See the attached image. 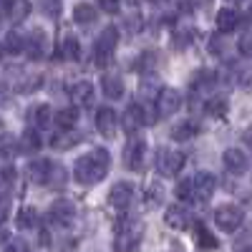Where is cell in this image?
<instances>
[{"label":"cell","instance_id":"1","mask_svg":"<svg viewBox=\"0 0 252 252\" xmlns=\"http://www.w3.org/2000/svg\"><path fill=\"white\" fill-rule=\"evenodd\" d=\"M109 172V152L106 149H94L89 154H83L73 164V177L81 184H96L106 177Z\"/></svg>","mask_w":252,"mask_h":252},{"label":"cell","instance_id":"2","mask_svg":"<svg viewBox=\"0 0 252 252\" xmlns=\"http://www.w3.org/2000/svg\"><path fill=\"white\" fill-rule=\"evenodd\" d=\"M144 227L136 217H119L116 222V237H114V252H134L139 247Z\"/></svg>","mask_w":252,"mask_h":252},{"label":"cell","instance_id":"3","mask_svg":"<svg viewBox=\"0 0 252 252\" xmlns=\"http://www.w3.org/2000/svg\"><path fill=\"white\" fill-rule=\"evenodd\" d=\"M154 166L157 172L164 174V177H174L179 174V169L184 166V154L177 152V149H169V146H161L154 157Z\"/></svg>","mask_w":252,"mask_h":252},{"label":"cell","instance_id":"4","mask_svg":"<svg viewBox=\"0 0 252 252\" xmlns=\"http://www.w3.org/2000/svg\"><path fill=\"white\" fill-rule=\"evenodd\" d=\"M116 40H119L116 26H106V28L101 31V35H98V40H96V46H94V58H96L98 66L109 63V58H111V53H114V48H116Z\"/></svg>","mask_w":252,"mask_h":252},{"label":"cell","instance_id":"5","mask_svg":"<svg viewBox=\"0 0 252 252\" xmlns=\"http://www.w3.org/2000/svg\"><path fill=\"white\" fill-rule=\"evenodd\" d=\"M242 222H245V212L237 204H224L215 212V224L222 232H235V229H240Z\"/></svg>","mask_w":252,"mask_h":252},{"label":"cell","instance_id":"6","mask_svg":"<svg viewBox=\"0 0 252 252\" xmlns=\"http://www.w3.org/2000/svg\"><path fill=\"white\" fill-rule=\"evenodd\" d=\"M154 106H157V116L159 119H169L172 114L179 111L182 106V96L177 89H159L157 98H154Z\"/></svg>","mask_w":252,"mask_h":252},{"label":"cell","instance_id":"7","mask_svg":"<svg viewBox=\"0 0 252 252\" xmlns=\"http://www.w3.org/2000/svg\"><path fill=\"white\" fill-rule=\"evenodd\" d=\"M48 220L56 224V227H68L73 220H76V207L71 199H58L51 204L48 209Z\"/></svg>","mask_w":252,"mask_h":252},{"label":"cell","instance_id":"8","mask_svg":"<svg viewBox=\"0 0 252 252\" xmlns=\"http://www.w3.org/2000/svg\"><path fill=\"white\" fill-rule=\"evenodd\" d=\"M146 161V144L141 139H131L129 144L124 146V166L126 169L139 172Z\"/></svg>","mask_w":252,"mask_h":252},{"label":"cell","instance_id":"9","mask_svg":"<svg viewBox=\"0 0 252 252\" xmlns=\"http://www.w3.org/2000/svg\"><path fill=\"white\" fill-rule=\"evenodd\" d=\"M222 161L227 166V172L235 174V177H242L250 169V157L240 149V146H229V149L224 152V157H222Z\"/></svg>","mask_w":252,"mask_h":252},{"label":"cell","instance_id":"10","mask_svg":"<svg viewBox=\"0 0 252 252\" xmlns=\"http://www.w3.org/2000/svg\"><path fill=\"white\" fill-rule=\"evenodd\" d=\"M146 124H149V114H146L144 103H131V106L124 111V129L129 134L139 131L141 126H146Z\"/></svg>","mask_w":252,"mask_h":252},{"label":"cell","instance_id":"11","mask_svg":"<svg viewBox=\"0 0 252 252\" xmlns=\"http://www.w3.org/2000/svg\"><path fill=\"white\" fill-rule=\"evenodd\" d=\"M192 189H194V199H197V202H207L209 197L215 194V189H217V179H215V174L199 172V174L192 179Z\"/></svg>","mask_w":252,"mask_h":252},{"label":"cell","instance_id":"12","mask_svg":"<svg viewBox=\"0 0 252 252\" xmlns=\"http://www.w3.org/2000/svg\"><path fill=\"white\" fill-rule=\"evenodd\" d=\"M46 48H48V40H46V31H40V28H35V31H31V35L23 40V51L33 58V61H38V58H43V53H46Z\"/></svg>","mask_w":252,"mask_h":252},{"label":"cell","instance_id":"13","mask_svg":"<svg viewBox=\"0 0 252 252\" xmlns=\"http://www.w3.org/2000/svg\"><path fill=\"white\" fill-rule=\"evenodd\" d=\"M131 197H134V184L131 182H116L109 192V202L116 207V209H124L131 204Z\"/></svg>","mask_w":252,"mask_h":252},{"label":"cell","instance_id":"14","mask_svg":"<svg viewBox=\"0 0 252 252\" xmlns=\"http://www.w3.org/2000/svg\"><path fill=\"white\" fill-rule=\"evenodd\" d=\"M116 121H119V116H116V111H114L111 106H101V109L96 111V129H98L103 136H114Z\"/></svg>","mask_w":252,"mask_h":252},{"label":"cell","instance_id":"15","mask_svg":"<svg viewBox=\"0 0 252 252\" xmlns=\"http://www.w3.org/2000/svg\"><path fill=\"white\" fill-rule=\"evenodd\" d=\"M68 94L76 106H91V101H94V86L89 81H76Z\"/></svg>","mask_w":252,"mask_h":252},{"label":"cell","instance_id":"16","mask_svg":"<svg viewBox=\"0 0 252 252\" xmlns=\"http://www.w3.org/2000/svg\"><path fill=\"white\" fill-rule=\"evenodd\" d=\"M53 169V164L48 159H35V161H28V179L35 182V184H46L48 182V174Z\"/></svg>","mask_w":252,"mask_h":252},{"label":"cell","instance_id":"17","mask_svg":"<svg viewBox=\"0 0 252 252\" xmlns=\"http://www.w3.org/2000/svg\"><path fill=\"white\" fill-rule=\"evenodd\" d=\"M197 134H199V121H194V119H184L172 129L174 141H192Z\"/></svg>","mask_w":252,"mask_h":252},{"label":"cell","instance_id":"18","mask_svg":"<svg viewBox=\"0 0 252 252\" xmlns=\"http://www.w3.org/2000/svg\"><path fill=\"white\" fill-rule=\"evenodd\" d=\"M240 23V13L235 8H220L217 10V31L220 33H232Z\"/></svg>","mask_w":252,"mask_h":252},{"label":"cell","instance_id":"19","mask_svg":"<svg viewBox=\"0 0 252 252\" xmlns=\"http://www.w3.org/2000/svg\"><path fill=\"white\" fill-rule=\"evenodd\" d=\"M164 220H166V224H169L172 229H187L189 227V215H187V209L179 207V204H172L169 209H166Z\"/></svg>","mask_w":252,"mask_h":252},{"label":"cell","instance_id":"20","mask_svg":"<svg viewBox=\"0 0 252 252\" xmlns=\"http://www.w3.org/2000/svg\"><path fill=\"white\" fill-rule=\"evenodd\" d=\"M53 121L61 126V129L71 131L73 126H76V121H78V109H76V106H66V109H61V111H56V114H53Z\"/></svg>","mask_w":252,"mask_h":252},{"label":"cell","instance_id":"21","mask_svg":"<svg viewBox=\"0 0 252 252\" xmlns=\"http://www.w3.org/2000/svg\"><path fill=\"white\" fill-rule=\"evenodd\" d=\"M73 18H76V23H81V26H89V23H96L98 10H96L91 3H78V5L73 8Z\"/></svg>","mask_w":252,"mask_h":252},{"label":"cell","instance_id":"22","mask_svg":"<svg viewBox=\"0 0 252 252\" xmlns=\"http://www.w3.org/2000/svg\"><path fill=\"white\" fill-rule=\"evenodd\" d=\"M101 89H103V94H106V98H111V101L124 96V83H121L119 76H103Z\"/></svg>","mask_w":252,"mask_h":252},{"label":"cell","instance_id":"23","mask_svg":"<svg viewBox=\"0 0 252 252\" xmlns=\"http://www.w3.org/2000/svg\"><path fill=\"white\" fill-rule=\"evenodd\" d=\"M58 53H61L63 61H78V58H81V43H78V38H73V35L63 38Z\"/></svg>","mask_w":252,"mask_h":252},{"label":"cell","instance_id":"24","mask_svg":"<svg viewBox=\"0 0 252 252\" xmlns=\"http://www.w3.org/2000/svg\"><path fill=\"white\" fill-rule=\"evenodd\" d=\"M20 152V141L13 134H3L0 136V157L3 159H13Z\"/></svg>","mask_w":252,"mask_h":252},{"label":"cell","instance_id":"25","mask_svg":"<svg viewBox=\"0 0 252 252\" xmlns=\"http://www.w3.org/2000/svg\"><path fill=\"white\" fill-rule=\"evenodd\" d=\"M0 48H3V53L5 51L8 53H20V51H23V35H20L18 31H8L5 33V43Z\"/></svg>","mask_w":252,"mask_h":252},{"label":"cell","instance_id":"26","mask_svg":"<svg viewBox=\"0 0 252 252\" xmlns=\"http://www.w3.org/2000/svg\"><path fill=\"white\" fill-rule=\"evenodd\" d=\"M164 187H161V182H152L149 187H146V204L149 207H159L161 202H164Z\"/></svg>","mask_w":252,"mask_h":252},{"label":"cell","instance_id":"27","mask_svg":"<svg viewBox=\"0 0 252 252\" xmlns=\"http://www.w3.org/2000/svg\"><path fill=\"white\" fill-rule=\"evenodd\" d=\"M15 222H18L20 229H31V227H35V222H38V212H35L33 207H23V209L18 212Z\"/></svg>","mask_w":252,"mask_h":252},{"label":"cell","instance_id":"28","mask_svg":"<svg viewBox=\"0 0 252 252\" xmlns=\"http://www.w3.org/2000/svg\"><path fill=\"white\" fill-rule=\"evenodd\" d=\"M31 119L35 121L38 129H48V126H51V119H53L51 106H38V109H33V116H31Z\"/></svg>","mask_w":252,"mask_h":252},{"label":"cell","instance_id":"29","mask_svg":"<svg viewBox=\"0 0 252 252\" xmlns=\"http://www.w3.org/2000/svg\"><path fill=\"white\" fill-rule=\"evenodd\" d=\"M197 240H199V242H197L199 250H217V247H220V242L215 240V235H212V232H207L202 224L197 227Z\"/></svg>","mask_w":252,"mask_h":252},{"label":"cell","instance_id":"30","mask_svg":"<svg viewBox=\"0 0 252 252\" xmlns=\"http://www.w3.org/2000/svg\"><path fill=\"white\" fill-rule=\"evenodd\" d=\"M207 114H212V116L222 119V116L227 114V98H224V96H215V98H209V103H207Z\"/></svg>","mask_w":252,"mask_h":252},{"label":"cell","instance_id":"31","mask_svg":"<svg viewBox=\"0 0 252 252\" xmlns=\"http://www.w3.org/2000/svg\"><path fill=\"white\" fill-rule=\"evenodd\" d=\"M174 194H177V199H182V202H192V199H194L192 179H182V182L177 184V189H174Z\"/></svg>","mask_w":252,"mask_h":252},{"label":"cell","instance_id":"32","mask_svg":"<svg viewBox=\"0 0 252 252\" xmlns=\"http://www.w3.org/2000/svg\"><path fill=\"white\" fill-rule=\"evenodd\" d=\"M73 144H78V134H71V131H66V134H61V136L53 139L56 149H68V146H73Z\"/></svg>","mask_w":252,"mask_h":252},{"label":"cell","instance_id":"33","mask_svg":"<svg viewBox=\"0 0 252 252\" xmlns=\"http://www.w3.org/2000/svg\"><path fill=\"white\" fill-rule=\"evenodd\" d=\"M5 252H31V247H28V242H26V240L13 237V240H8V245H5Z\"/></svg>","mask_w":252,"mask_h":252},{"label":"cell","instance_id":"34","mask_svg":"<svg viewBox=\"0 0 252 252\" xmlns=\"http://www.w3.org/2000/svg\"><path fill=\"white\" fill-rule=\"evenodd\" d=\"M240 53L242 56H250L252 53V31L247 28L245 33H242V38H240Z\"/></svg>","mask_w":252,"mask_h":252},{"label":"cell","instance_id":"35","mask_svg":"<svg viewBox=\"0 0 252 252\" xmlns=\"http://www.w3.org/2000/svg\"><path fill=\"white\" fill-rule=\"evenodd\" d=\"M23 139H26V146L28 149H40V139H38V134H35V129H28L26 134H23Z\"/></svg>","mask_w":252,"mask_h":252},{"label":"cell","instance_id":"36","mask_svg":"<svg viewBox=\"0 0 252 252\" xmlns=\"http://www.w3.org/2000/svg\"><path fill=\"white\" fill-rule=\"evenodd\" d=\"M192 35H194L192 31H184V33H179V35H177V46H179V48L189 46V38H192Z\"/></svg>","mask_w":252,"mask_h":252},{"label":"cell","instance_id":"37","mask_svg":"<svg viewBox=\"0 0 252 252\" xmlns=\"http://www.w3.org/2000/svg\"><path fill=\"white\" fill-rule=\"evenodd\" d=\"M199 78H215V73L202 71V73H199ZM207 83H215V81H194V89H202V86H207Z\"/></svg>","mask_w":252,"mask_h":252},{"label":"cell","instance_id":"38","mask_svg":"<svg viewBox=\"0 0 252 252\" xmlns=\"http://www.w3.org/2000/svg\"><path fill=\"white\" fill-rule=\"evenodd\" d=\"M101 8L106 10V13H119V5L116 3H101Z\"/></svg>","mask_w":252,"mask_h":252},{"label":"cell","instance_id":"39","mask_svg":"<svg viewBox=\"0 0 252 252\" xmlns=\"http://www.w3.org/2000/svg\"><path fill=\"white\" fill-rule=\"evenodd\" d=\"M3 177H5V179H13V177H15V169H13V166H5V169H3Z\"/></svg>","mask_w":252,"mask_h":252},{"label":"cell","instance_id":"40","mask_svg":"<svg viewBox=\"0 0 252 252\" xmlns=\"http://www.w3.org/2000/svg\"><path fill=\"white\" fill-rule=\"evenodd\" d=\"M5 204H8V202H5V197H0V217L5 215Z\"/></svg>","mask_w":252,"mask_h":252},{"label":"cell","instance_id":"41","mask_svg":"<svg viewBox=\"0 0 252 252\" xmlns=\"http://www.w3.org/2000/svg\"><path fill=\"white\" fill-rule=\"evenodd\" d=\"M240 252H252V250H250V247H245V250H240Z\"/></svg>","mask_w":252,"mask_h":252},{"label":"cell","instance_id":"42","mask_svg":"<svg viewBox=\"0 0 252 252\" xmlns=\"http://www.w3.org/2000/svg\"><path fill=\"white\" fill-rule=\"evenodd\" d=\"M0 58H3V48H0Z\"/></svg>","mask_w":252,"mask_h":252}]
</instances>
